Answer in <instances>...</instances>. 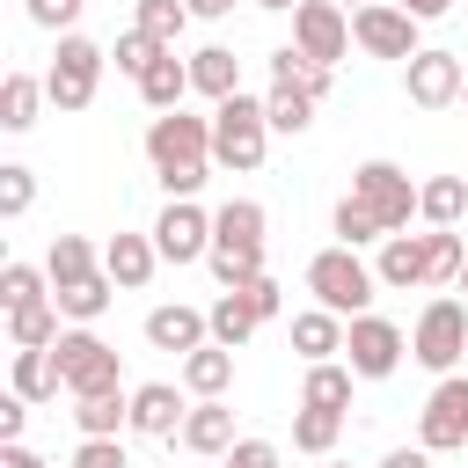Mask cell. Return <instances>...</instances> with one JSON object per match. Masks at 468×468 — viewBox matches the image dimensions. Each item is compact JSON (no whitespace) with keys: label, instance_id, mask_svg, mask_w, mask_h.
<instances>
[{"label":"cell","instance_id":"1","mask_svg":"<svg viewBox=\"0 0 468 468\" xmlns=\"http://www.w3.org/2000/svg\"><path fill=\"white\" fill-rule=\"evenodd\" d=\"M146 161H154L168 197H197L205 176H212V117H190V110L154 117L146 124Z\"/></svg>","mask_w":468,"mask_h":468},{"label":"cell","instance_id":"2","mask_svg":"<svg viewBox=\"0 0 468 468\" xmlns=\"http://www.w3.org/2000/svg\"><path fill=\"white\" fill-rule=\"evenodd\" d=\"M263 205L256 197H227L219 212H212V278H219V292H234V285H256L263 278Z\"/></svg>","mask_w":468,"mask_h":468},{"label":"cell","instance_id":"3","mask_svg":"<svg viewBox=\"0 0 468 468\" xmlns=\"http://www.w3.org/2000/svg\"><path fill=\"white\" fill-rule=\"evenodd\" d=\"M263 154H271V117H263V102H256V95L212 102V161L234 168V176H249V168H263Z\"/></svg>","mask_w":468,"mask_h":468},{"label":"cell","instance_id":"4","mask_svg":"<svg viewBox=\"0 0 468 468\" xmlns=\"http://www.w3.org/2000/svg\"><path fill=\"white\" fill-rule=\"evenodd\" d=\"M307 292H314V307H329V314H344V322H358L366 314V300L380 292V278H373V263L358 256V249H322L314 263H307Z\"/></svg>","mask_w":468,"mask_h":468},{"label":"cell","instance_id":"5","mask_svg":"<svg viewBox=\"0 0 468 468\" xmlns=\"http://www.w3.org/2000/svg\"><path fill=\"white\" fill-rule=\"evenodd\" d=\"M102 66H110V51L95 44V37H58V51H51V66H44V95H51V110H88L95 102V88H102Z\"/></svg>","mask_w":468,"mask_h":468},{"label":"cell","instance_id":"6","mask_svg":"<svg viewBox=\"0 0 468 468\" xmlns=\"http://www.w3.org/2000/svg\"><path fill=\"white\" fill-rule=\"evenodd\" d=\"M351 197L380 219V234H410V219H417V183L395 161H358L351 168Z\"/></svg>","mask_w":468,"mask_h":468},{"label":"cell","instance_id":"7","mask_svg":"<svg viewBox=\"0 0 468 468\" xmlns=\"http://www.w3.org/2000/svg\"><path fill=\"white\" fill-rule=\"evenodd\" d=\"M51 358H58V380H66L73 402H80V395H117V388H124L117 351H110L95 329H66V336L51 344Z\"/></svg>","mask_w":468,"mask_h":468},{"label":"cell","instance_id":"8","mask_svg":"<svg viewBox=\"0 0 468 468\" xmlns=\"http://www.w3.org/2000/svg\"><path fill=\"white\" fill-rule=\"evenodd\" d=\"M417 29H424V22H417L402 0H373V7H358V15H351V44H358L366 58H395V66H410V58L424 51V44H417Z\"/></svg>","mask_w":468,"mask_h":468},{"label":"cell","instance_id":"9","mask_svg":"<svg viewBox=\"0 0 468 468\" xmlns=\"http://www.w3.org/2000/svg\"><path fill=\"white\" fill-rule=\"evenodd\" d=\"M461 351H468V307H461V300H431V307L417 314V329H410V358L446 380V373L461 366Z\"/></svg>","mask_w":468,"mask_h":468},{"label":"cell","instance_id":"10","mask_svg":"<svg viewBox=\"0 0 468 468\" xmlns=\"http://www.w3.org/2000/svg\"><path fill=\"white\" fill-rule=\"evenodd\" d=\"M417 446L424 453H461L468 446V373H446L424 410H417Z\"/></svg>","mask_w":468,"mask_h":468},{"label":"cell","instance_id":"11","mask_svg":"<svg viewBox=\"0 0 468 468\" xmlns=\"http://www.w3.org/2000/svg\"><path fill=\"white\" fill-rule=\"evenodd\" d=\"M146 234H154L161 263H205V256H212V212H205L197 197H168Z\"/></svg>","mask_w":468,"mask_h":468},{"label":"cell","instance_id":"12","mask_svg":"<svg viewBox=\"0 0 468 468\" xmlns=\"http://www.w3.org/2000/svg\"><path fill=\"white\" fill-rule=\"evenodd\" d=\"M402 351H410V336H402L388 314H358V322L344 329V366H351L358 380H388V373L402 366Z\"/></svg>","mask_w":468,"mask_h":468},{"label":"cell","instance_id":"13","mask_svg":"<svg viewBox=\"0 0 468 468\" xmlns=\"http://www.w3.org/2000/svg\"><path fill=\"white\" fill-rule=\"evenodd\" d=\"M461 88H468L461 51H417V58L402 66V95H410L417 110H453V102H461Z\"/></svg>","mask_w":468,"mask_h":468},{"label":"cell","instance_id":"14","mask_svg":"<svg viewBox=\"0 0 468 468\" xmlns=\"http://www.w3.org/2000/svg\"><path fill=\"white\" fill-rule=\"evenodd\" d=\"M292 44H300L314 66H336V58L351 51V15L329 7V0H300V7H292Z\"/></svg>","mask_w":468,"mask_h":468},{"label":"cell","instance_id":"15","mask_svg":"<svg viewBox=\"0 0 468 468\" xmlns=\"http://www.w3.org/2000/svg\"><path fill=\"white\" fill-rule=\"evenodd\" d=\"M146 344L154 351H205L212 344V322H205V307H183V300H168V307H154L146 314Z\"/></svg>","mask_w":468,"mask_h":468},{"label":"cell","instance_id":"16","mask_svg":"<svg viewBox=\"0 0 468 468\" xmlns=\"http://www.w3.org/2000/svg\"><path fill=\"white\" fill-rule=\"evenodd\" d=\"M183 417H190V402L176 395V380H146V388H132V431H139V439H176Z\"/></svg>","mask_w":468,"mask_h":468},{"label":"cell","instance_id":"17","mask_svg":"<svg viewBox=\"0 0 468 468\" xmlns=\"http://www.w3.org/2000/svg\"><path fill=\"white\" fill-rule=\"evenodd\" d=\"M102 271L117 278V292H139V285L161 271V249H154V234H110V241H102Z\"/></svg>","mask_w":468,"mask_h":468},{"label":"cell","instance_id":"18","mask_svg":"<svg viewBox=\"0 0 468 468\" xmlns=\"http://www.w3.org/2000/svg\"><path fill=\"white\" fill-rule=\"evenodd\" d=\"M197 461H227L234 453V410L227 402H190V417H183V431H176Z\"/></svg>","mask_w":468,"mask_h":468},{"label":"cell","instance_id":"19","mask_svg":"<svg viewBox=\"0 0 468 468\" xmlns=\"http://www.w3.org/2000/svg\"><path fill=\"white\" fill-rule=\"evenodd\" d=\"M271 88H300V95L329 102V88H336V66H314L300 44H278V51H271Z\"/></svg>","mask_w":468,"mask_h":468},{"label":"cell","instance_id":"20","mask_svg":"<svg viewBox=\"0 0 468 468\" xmlns=\"http://www.w3.org/2000/svg\"><path fill=\"white\" fill-rule=\"evenodd\" d=\"M183 95H190V58L161 51V58L139 73V102H146L154 117H168V110H183Z\"/></svg>","mask_w":468,"mask_h":468},{"label":"cell","instance_id":"21","mask_svg":"<svg viewBox=\"0 0 468 468\" xmlns=\"http://www.w3.org/2000/svg\"><path fill=\"white\" fill-rule=\"evenodd\" d=\"M373 278H380L388 292L424 285V234H388V241H380V256H373Z\"/></svg>","mask_w":468,"mask_h":468},{"label":"cell","instance_id":"22","mask_svg":"<svg viewBox=\"0 0 468 468\" xmlns=\"http://www.w3.org/2000/svg\"><path fill=\"white\" fill-rule=\"evenodd\" d=\"M344 329H351L344 314H329V307H300V314H292V351H300L307 366H322V358L344 351Z\"/></svg>","mask_w":468,"mask_h":468},{"label":"cell","instance_id":"23","mask_svg":"<svg viewBox=\"0 0 468 468\" xmlns=\"http://www.w3.org/2000/svg\"><path fill=\"white\" fill-rule=\"evenodd\" d=\"M190 88L212 95V102L241 95V58H234L227 44H197V51H190Z\"/></svg>","mask_w":468,"mask_h":468},{"label":"cell","instance_id":"24","mask_svg":"<svg viewBox=\"0 0 468 468\" xmlns=\"http://www.w3.org/2000/svg\"><path fill=\"white\" fill-rule=\"evenodd\" d=\"M205 322H212V344H219V351H241V344L263 329V314L249 307V292H219V300L205 307Z\"/></svg>","mask_w":468,"mask_h":468},{"label":"cell","instance_id":"25","mask_svg":"<svg viewBox=\"0 0 468 468\" xmlns=\"http://www.w3.org/2000/svg\"><path fill=\"white\" fill-rule=\"evenodd\" d=\"M351 380H358V373H351L344 358L307 366V380H300V410H336V417H344V410H351Z\"/></svg>","mask_w":468,"mask_h":468},{"label":"cell","instance_id":"26","mask_svg":"<svg viewBox=\"0 0 468 468\" xmlns=\"http://www.w3.org/2000/svg\"><path fill=\"white\" fill-rule=\"evenodd\" d=\"M461 212H468V176H431V183H417V219H424V227H461Z\"/></svg>","mask_w":468,"mask_h":468},{"label":"cell","instance_id":"27","mask_svg":"<svg viewBox=\"0 0 468 468\" xmlns=\"http://www.w3.org/2000/svg\"><path fill=\"white\" fill-rule=\"evenodd\" d=\"M102 271V249L88 241V234H58L51 249H44V278L51 285H73V278H95Z\"/></svg>","mask_w":468,"mask_h":468},{"label":"cell","instance_id":"28","mask_svg":"<svg viewBox=\"0 0 468 468\" xmlns=\"http://www.w3.org/2000/svg\"><path fill=\"white\" fill-rule=\"evenodd\" d=\"M110 292H117V278L110 271H95V278H73V285H51V300H58V314L73 322V329H88L102 307H110Z\"/></svg>","mask_w":468,"mask_h":468},{"label":"cell","instance_id":"29","mask_svg":"<svg viewBox=\"0 0 468 468\" xmlns=\"http://www.w3.org/2000/svg\"><path fill=\"white\" fill-rule=\"evenodd\" d=\"M183 388H190L197 402H219V395L234 388V351H219V344L190 351V358H183Z\"/></svg>","mask_w":468,"mask_h":468},{"label":"cell","instance_id":"30","mask_svg":"<svg viewBox=\"0 0 468 468\" xmlns=\"http://www.w3.org/2000/svg\"><path fill=\"white\" fill-rule=\"evenodd\" d=\"M73 424H80V439H117V431L132 424V388H117V395H80V402H73Z\"/></svg>","mask_w":468,"mask_h":468},{"label":"cell","instance_id":"31","mask_svg":"<svg viewBox=\"0 0 468 468\" xmlns=\"http://www.w3.org/2000/svg\"><path fill=\"white\" fill-rule=\"evenodd\" d=\"M44 102H51V95H44L37 73H7V80H0V132H29Z\"/></svg>","mask_w":468,"mask_h":468},{"label":"cell","instance_id":"32","mask_svg":"<svg viewBox=\"0 0 468 468\" xmlns=\"http://www.w3.org/2000/svg\"><path fill=\"white\" fill-rule=\"evenodd\" d=\"M66 314H58V300H37V307H22V314H7V344L15 351H51L66 329H58Z\"/></svg>","mask_w":468,"mask_h":468},{"label":"cell","instance_id":"33","mask_svg":"<svg viewBox=\"0 0 468 468\" xmlns=\"http://www.w3.org/2000/svg\"><path fill=\"white\" fill-rule=\"evenodd\" d=\"M461 271H468L461 234H453V227H431V234H424V285H461Z\"/></svg>","mask_w":468,"mask_h":468},{"label":"cell","instance_id":"34","mask_svg":"<svg viewBox=\"0 0 468 468\" xmlns=\"http://www.w3.org/2000/svg\"><path fill=\"white\" fill-rule=\"evenodd\" d=\"M7 380H15V395H22V402H51V395L66 388L51 351H15V373H7Z\"/></svg>","mask_w":468,"mask_h":468},{"label":"cell","instance_id":"35","mask_svg":"<svg viewBox=\"0 0 468 468\" xmlns=\"http://www.w3.org/2000/svg\"><path fill=\"white\" fill-rule=\"evenodd\" d=\"M336 439H344V417H336V410H292V446H300V453L329 461Z\"/></svg>","mask_w":468,"mask_h":468},{"label":"cell","instance_id":"36","mask_svg":"<svg viewBox=\"0 0 468 468\" xmlns=\"http://www.w3.org/2000/svg\"><path fill=\"white\" fill-rule=\"evenodd\" d=\"M132 29H146L161 51H176V44H183V29H190V7H183V0H139Z\"/></svg>","mask_w":468,"mask_h":468},{"label":"cell","instance_id":"37","mask_svg":"<svg viewBox=\"0 0 468 468\" xmlns=\"http://www.w3.org/2000/svg\"><path fill=\"white\" fill-rule=\"evenodd\" d=\"M37 300H51V278H44L37 263H0V307L22 314V307H37Z\"/></svg>","mask_w":468,"mask_h":468},{"label":"cell","instance_id":"38","mask_svg":"<svg viewBox=\"0 0 468 468\" xmlns=\"http://www.w3.org/2000/svg\"><path fill=\"white\" fill-rule=\"evenodd\" d=\"M314 110H322V102H314V95H300V88H271V95H263V117H271V132H292V139L314 124Z\"/></svg>","mask_w":468,"mask_h":468},{"label":"cell","instance_id":"39","mask_svg":"<svg viewBox=\"0 0 468 468\" xmlns=\"http://www.w3.org/2000/svg\"><path fill=\"white\" fill-rule=\"evenodd\" d=\"M329 227H336V241H344V249H366V241H388V234H380V219H373V212H366V205H358L351 190L336 197V219H329Z\"/></svg>","mask_w":468,"mask_h":468},{"label":"cell","instance_id":"40","mask_svg":"<svg viewBox=\"0 0 468 468\" xmlns=\"http://www.w3.org/2000/svg\"><path fill=\"white\" fill-rule=\"evenodd\" d=\"M29 205H37V176H29L22 161H7V168H0V219H22Z\"/></svg>","mask_w":468,"mask_h":468},{"label":"cell","instance_id":"41","mask_svg":"<svg viewBox=\"0 0 468 468\" xmlns=\"http://www.w3.org/2000/svg\"><path fill=\"white\" fill-rule=\"evenodd\" d=\"M110 58H117V73H132V88H139V73H146V66H154V58H161V44H154V37H146V29H124V37H117V51H110Z\"/></svg>","mask_w":468,"mask_h":468},{"label":"cell","instance_id":"42","mask_svg":"<svg viewBox=\"0 0 468 468\" xmlns=\"http://www.w3.org/2000/svg\"><path fill=\"white\" fill-rule=\"evenodd\" d=\"M22 7H29V22H37V29L73 37V22H80V7H88V0H22Z\"/></svg>","mask_w":468,"mask_h":468},{"label":"cell","instance_id":"43","mask_svg":"<svg viewBox=\"0 0 468 468\" xmlns=\"http://www.w3.org/2000/svg\"><path fill=\"white\" fill-rule=\"evenodd\" d=\"M234 292H249V307H256V314H263V322H278V307H285V285H278V278H271V271H263V278H256V285H234Z\"/></svg>","mask_w":468,"mask_h":468},{"label":"cell","instance_id":"44","mask_svg":"<svg viewBox=\"0 0 468 468\" xmlns=\"http://www.w3.org/2000/svg\"><path fill=\"white\" fill-rule=\"evenodd\" d=\"M66 468H124V446L117 439H80V453Z\"/></svg>","mask_w":468,"mask_h":468},{"label":"cell","instance_id":"45","mask_svg":"<svg viewBox=\"0 0 468 468\" xmlns=\"http://www.w3.org/2000/svg\"><path fill=\"white\" fill-rule=\"evenodd\" d=\"M22 424H29V402L7 388V395H0V446H22Z\"/></svg>","mask_w":468,"mask_h":468},{"label":"cell","instance_id":"46","mask_svg":"<svg viewBox=\"0 0 468 468\" xmlns=\"http://www.w3.org/2000/svg\"><path fill=\"white\" fill-rule=\"evenodd\" d=\"M227 468H278V446H271V439H234Z\"/></svg>","mask_w":468,"mask_h":468},{"label":"cell","instance_id":"47","mask_svg":"<svg viewBox=\"0 0 468 468\" xmlns=\"http://www.w3.org/2000/svg\"><path fill=\"white\" fill-rule=\"evenodd\" d=\"M380 468H431V453H424V446H395Z\"/></svg>","mask_w":468,"mask_h":468},{"label":"cell","instance_id":"48","mask_svg":"<svg viewBox=\"0 0 468 468\" xmlns=\"http://www.w3.org/2000/svg\"><path fill=\"white\" fill-rule=\"evenodd\" d=\"M190 7V22H219V15H234V0H183Z\"/></svg>","mask_w":468,"mask_h":468},{"label":"cell","instance_id":"49","mask_svg":"<svg viewBox=\"0 0 468 468\" xmlns=\"http://www.w3.org/2000/svg\"><path fill=\"white\" fill-rule=\"evenodd\" d=\"M0 468H44V461H37L29 446H0Z\"/></svg>","mask_w":468,"mask_h":468},{"label":"cell","instance_id":"50","mask_svg":"<svg viewBox=\"0 0 468 468\" xmlns=\"http://www.w3.org/2000/svg\"><path fill=\"white\" fill-rule=\"evenodd\" d=\"M402 7H410V15H417V22H439V15H446V7H453V0H402Z\"/></svg>","mask_w":468,"mask_h":468},{"label":"cell","instance_id":"51","mask_svg":"<svg viewBox=\"0 0 468 468\" xmlns=\"http://www.w3.org/2000/svg\"><path fill=\"white\" fill-rule=\"evenodd\" d=\"M329 7H344V15H358V7H373V0H329Z\"/></svg>","mask_w":468,"mask_h":468},{"label":"cell","instance_id":"52","mask_svg":"<svg viewBox=\"0 0 468 468\" xmlns=\"http://www.w3.org/2000/svg\"><path fill=\"white\" fill-rule=\"evenodd\" d=\"M256 7H300V0H256Z\"/></svg>","mask_w":468,"mask_h":468},{"label":"cell","instance_id":"53","mask_svg":"<svg viewBox=\"0 0 468 468\" xmlns=\"http://www.w3.org/2000/svg\"><path fill=\"white\" fill-rule=\"evenodd\" d=\"M322 468H351V461H322Z\"/></svg>","mask_w":468,"mask_h":468},{"label":"cell","instance_id":"54","mask_svg":"<svg viewBox=\"0 0 468 468\" xmlns=\"http://www.w3.org/2000/svg\"><path fill=\"white\" fill-rule=\"evenodd\" d=\"M461 292H468V271H461Z\"/></svg>","mask_w":468,"mask_h":468},{"label":"cell","instance_id":"55","mask_svg":"<svg viewBox=\"0 0 468 468\" xmlns=\"http://www.w3.org/2000/svg\"><path fill=\"white\" fill-rule=\"evenodd\" d=\"M212 468H227V461H212Z\"/></svg>","mask_w":468,"mask_h":468},{"label":"cell","instance_id":"56","mask_svg":"<svg viewBox=\"0 0 468 468\" xmlns=\"http://www.w3.org/2000/svg\"><path fill=\"white\" fill-rule=\"evenodd\" d=\"M461 102H468V88H461Z\"/></svg>","mask_w":468,"mask_h":468}]
</instances>
